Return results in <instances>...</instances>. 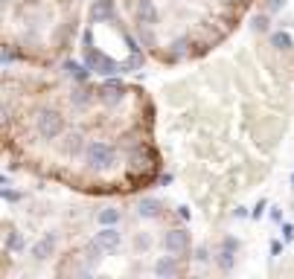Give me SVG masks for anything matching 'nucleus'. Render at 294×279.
<instances>
[{"label": "nucleus", "mask_w": 294, "mask_h": 279, "mask_svg": "<svg viewBox=\"0 0 294 279\" xmlns=\"http://www.w3.org/2000/svg\"><path fill=\"white\" fill-rule=\"evenodd\" d=\"M82 61H85V67H90V70L102 73V76H114V73L123 70V64H116L114 58H105V55L99 53V50H93V47H85V55H82Z\"/></svg>", "instance_id": "f257e3e1"}, {"label": "nucleus", "mask_w": 294, "mask_h": 279, "mask_svg": "<svg viewBox=\"0 0 294 279\" xmlns=\"http://www.w3.org/2000/svg\"><path fill=\"white\" fill-rule=\"evenodd\" d=\"M85 160H88L90 169H111V163H114V148L105 143H90L88 148H85Z\"/></svg>", "instance_id": "f03ea898"}, {"label": "nucleus", "mask_w": 294, "mask_h": 279, "mask_svg": "<svg viewBox=\"0 0 294 279\" xmlns=\"http://www.w3.org/2000/svg\"><path fill=\"white\" fill-rule=\"evenodd\" d=\"M35 128H38V134L44 137V140H53V137L62 134L64 119H62V114H55V111H41L38 119H35Z\"/></svg>", "instance_id": "7ed1b4c3"}, {"label": "nucleus", "mask_w": 294, "mask_h": 279, "mask_svg": "<svg viewBox=\"0 0 294 279\" xmlns=\"http://www.w3.org/2000/svg\"><path fill=\"white\" fill-rule=\"evenodd\" d=\"M163 244H166L169 253H184L189 247V233L187 230H169V233L163 235Z\"/></svg>", "instance_id": "20e7f679"}, {"label": "nucleus", "mask_w": 294, "mask_h": 279, "mask_svg": "<svg viewBox=\"0 0 294 279\" xmlns=\"http://www.w3.org/2000/svg\"><path fill=\"white\" fill-rule=\"evenodd\" d=\"M120 239H123V235H120V230H116V227H105L102 233H96V239H93V242H96L105 253H111V250H116V247H120Z\"/></svg>", "instance_id": "39448f33"}, {"label": "nucleus", "mask_w": 294, "mask_h": 279, "mask_svg": "<svg viewBox=\"0 0 294 279\" xmlns=\"http://www.w3.org/2000/svg\"><path fill=\"white\" fill-rule=\"evenodd\" d=\"M53 250H55V235L53 233H47L41 242L32 244V256H35V259H50V256H53Z\"/></svg>", "instance_id": "423d86ee"}, {"label": "nucleus", "mask_w": 294, "mask_h": 279, "mask_svg": "<svg viewBox=\"0 0 294 279\" xmlns=\"http://www.w3.org/2000/svg\"><path fill=\"white\" fill-rule=\"evenodd\" d=\"M137 24H140V27L158 24V12H154V6L149 0H140V3H137Z\"/></svg>", "instance_id": "0eeeda50"}, {"label": "nucleus", "mask_w": 294, "mask_h": 279, "mask_svg": "<svg viewBox=\"0 0 294 279\" xmlns=\"http://www.w3.org/2000/svg\"><path fill=\"white\" fill-rule=\"evenodd\" d=\"M99 18H114V6H111V0H99V3H93V9H90V20H99Z\"/></svg>", "instance_id": "6e6552de"}, {"label": "nucleus", "mask_w": 294, "mask_h": 279, "mask_svg": "<svg viewBox=\"0 0 294 279\" xmlns=\"http://www.w3.org/2000/svg\"><path fill=\"white\" fill-rule=\"evenodd\" d=\"M175 270H178V265H175V259H172V256H163V259L154 265V273H158V276H172Z\"/></svg>", "instance_id": "1a4fd4ad"}, {"label": "nucleus", "mask_w": 294, "mask_h": 279, "mask_svg": "<svg viewBox=\"0 0 294 279\" xmlns=\"http://www.w3.org/2000/svg\"><path fill=\"white\" fill-rule=\"evenodd\" d=\"M271 47L288 50V47H291V35H288V32H274V35H271Z\"/></svg>", "instance_id": "9d476101"}, {"label": "nucleus", "mask_w": 294, "mask_h": 279, "mask_svg": "<svg viewBox=\"0 0 294 279\" xmlns=\"http://www.w3.org/2000/svg\"><path fill=\"white\" fill-rule=\"evenodd\" d=\"M116 221H120V212H116V209H102V212H99V224L102 227H114Z\"/></svg>", "instance_id": "9b49d317"}, {"label": "nucleus", "mask_w": 294, "mask_h": 279, "mask_svg": "<svg viewBox=\"0 0 294 279\" xmlns=\"http://www.w3.org/2000/svg\"><path fill=\"white\" fill-rule=\"evenodd\" d=\"M140 216L143 218L158 216V201H140Z\"/></svg>", "instance_id": "f8f14e48"}, {"label": "nucleus", "mask_w": 294, "mask_h": 279, "mask_svg": "<svg viewBox=\"0 0 294 279\" xmlns=\"http://www.w3.org/2000/svg\"><path fill=\"white\" fill-rule=\"evenodd\" d=\"M215 262H219V268L222 270H233V250H224L222 247V256H219Z\"/></svg>", "instance_id": "ddd939ff"}, {"label": "nucleus", "mask_w": 294, "mask_h": 279, "mask_svg": "<svg viewBox=\"0 0 294 279\" xmlns=\"http://www.w3.org/2000/svg\"><path fill=\"white\" fill-rule=\"evenodd\" d=\"M79 143H82V137H79V134H73L70 140H67V145H64V152H67V154H73L76 148H79Z\"/></svg>", "instance_id": "4468645a"}, {"label": "nucleus", "mask_w": 294, "mask_h": 279, "mask_svg": "<svg viewBox=\"0 0 294 279\" xmlns=\"http://www.w3.org/2000/svg\"><path fill=\"white\" fill-rule=\"evenodd\" d=\"M253 29H257V32H265V29H268V18H265V15L253 18Z\"/></svg>", "instance_id": "2eb2a0df"}, {"label": "nucleus", "mask_w": 294, "mask_h": 279, "mask_svg": "<svg viewBox=\"0 0 294 279\" xmlns=\"http://www.w3.org/2000/svg\"><path fill=\"white\" fill-rule=\"evenodd\" d=\"M9 250H21V247H24V239H21V235H9Z\"/></svg>", "instance_id": "dca6fc26"}, {"label": "nucleus", "mask_w": 294, "mask_h": 279, "mask_svg": "<svg viewBox=\"0 0 294 279\" xmlns=\"http://www.w3.org/2000/svg\"><path fill=\"white\" fill-rule=\"evenodd\" d=\"M283 242H294V224H283Z\"/></svg>", "instance_id": "f3484780"}, {"label": "nucleus", "mask_w": 294, "mask_h": 279, "mask_svg": "<svg viewBox=\"0 0 294 279\" xmlns=\"http://www.w3.org/2000/svg\"><path fill=\"white\" fill-rule=\"evenodd\" d=\"M207 259H210L207 247H198V250H195V262H207Z\"/></svg>", "instance_id": "a211bd4d"}, {"label": "nucleus", "mask_w": 294, "mask_h": 279, "mask_svg": "<svg viewBox=\"0 0 294 279\" xmlns=\"http://www.w3.org/2000/svg\"><path fill=\"white\" fill-rule=\"evenodd\" d=\"M222 247H224V250H236V247H239V242H236V239H224Z\"/></svg>", "instance_id": "6ab92c4d"}, {"label": "nucleus", "mask_w": 294, "mask_h": 279, "mask_svg": "<svg viewBox=\"0 0 294 279\" xmlns=\"http://www.w3.org/2000/svg\"><path fill=\"white\" fill-rule=\"evenodd\" d=\"M271 221H277V224H283V212L277 207H271Z\"/></svg>", "instance_id": "aec40b11"}, {"label": "nucleus", "mask_w": 294, "mask_h": 279, "mask_svg": "<svg viewBox=\"0 0 294 279\" xmlns=\"http://www.w3.org/2000/svg\"><path fill=\"white\" fill-rule=\"evenodd\" d=\"M283 253V242H271V256H280Z\"/></svg>", "instance_id": "412c9836"}, {"label": "nucleus", "mask_w": 294, "mask_h": 279, "mask_svg": "<svg viewBox=\"0 0 294 279\" xmlns=\"http://www.w3.org/2000/svg\"><path fill=\"white\" fill-rule=\"evenodd\" d=\"M3 198H6V201H9V204H12V201H18L21 195H18V192H9V189H3Z\"/></svg>", "instance_id": "4be33fe9"}, {"label": "nucleus", "mask_w": 294, "mask_h": 279, "mask_svg": "<svg viewBox=\"0 0 294 279\" xmlns=\"http://www.w3.org/2000/svg\"><path fill=\"white\" fill-rule=\"evenodd\" d=\"M137 247H140V250H146V247H149V235H140V239H137Z\"/></svg>", "instance_id": "5701e85b"}, {"label": "nucleus", "mask_w": 294, "mask_h": 279, "mask_svg": "<svg viewBox=\"0 0 294 279\" xmlns=\"http://www.w3.org/2000/svg\"><path fill=\"white\" fill-rule=\"evenodd\" d=\"M285 6V0H271V12H280Z\"/></svg>", "instance_id": "b1692460"}, {"label": "nucleus", "mask_w": 294, "mask_h": 279, "mask_svg": "<svg viewBox=\"0 0 294 279\" xmlns=\"http://www.w3.org/2000/svg\"><path fill=\"white\" fill-rule=\"evenodd\" d=\"M262 212H265V201H259V204H257V209H253V218H259Z\"/></svg>", "instance_id": "393cba45"}]
</instances>
